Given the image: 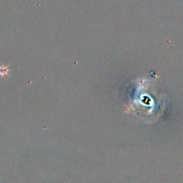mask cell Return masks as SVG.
Wrapping results in <instances>:
<instances>
[{
	"mask_svg": "<svg viewBox=\"0 0 183 183\" xmlns=\"http://www.w3.org/2000/svg\"><path fill=\"white\" fill-rule=\"evenodd\" d=\"M8 66L9 65L5 66L4 65L0 66V77H4L6 74L10 78V77L8 75V72L10 71V70L8 69Z\"/></svg>",
	"mask_w": 183,
	"mask_h": 183,
	"instance_id": "cell-1",
	"label": "cell"
}]
</instances>
